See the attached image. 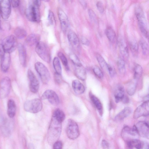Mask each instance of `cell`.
I'll return each mask as SVG.
<instances>
[{"mask_svg": "<svg viewBox=\"0 0 149 149\" xmlns=\"http://www.w3.org/2000/svg\"><path fill=\"white\" fill-rule=\"evenodd\" d=\"M11 12V4L8 0L0 1V14L4 20L8 19L10 17Z\"/></svg>", "mask_w": 149, "mask_h": 149, "instance_id": "obj_12", "label": "cell"}, {"mask_svg": "<svg viewBox=\"0 0 149 149\" xmlns=\"http://www.w3.org/2000/svg\"><path fill=\"white\" fill-rule=\"evenodd\" d=\"M10 2L11 5L14 8H16L19 6L20 1L19 0H11Z\"/></svg>", "mask_w": 149, "mask_h": 149, "instance_id": "obj_49", "label": "cell"}, {"mask_svg": "<svg viewBox=\"0 0 149 149\" xmlns=\"http://www.w3.org/2000/svg\"><path fill=\"white\" fill-rule=\"evenodd\" d=\"M132 110L129 107L125 108L120 112L115 117V120L116 121H120L132 113Z\"/></svg>", "mask_w": 149, "mask_h": 149, "instance_id": "obj_25", "label": "cell"}, {"mask_svg": "<svg viewBox=\"0 0 149 149\" xmlns=\"http://www.w3.org/2000/svg\"><path fill=\"white\" fill-rule=\"evenodd\" d=\"M0 130L2 134L5 136H8L11 133L10 125L7 121L3 122L0 127Z\"/></svg>", "mask_w": 149, "mask_h": 149, "instance_id": "obj_28", "label": "cell"}, {"mask_svg": "<svg viewBox=\"0 0 149 149\" xmlns=\"http://www.w3.org/2000/svg\"><path fill=\"white\" fill-rule=\"evenodd\" d=\"M134 79L137 80L139 79L141 76L143 72L141 66L138 64H136L134 69Z\"/></svg>", "mask_w": 149, "mask_h": 149, "instance_id": "obj_34", "label": "cell"}, {"mask_svg": "<svg viewBox=\"0 0 149 149\" xmlns=\"http://www.w3.org/2000/svg\"><path fill=\"white\" fill-rule=\"evenodd\" d=\"M18 51L20 62L24 67L26 66V54L24 46L19 43L17 45Z\"/></svg>", "mask_w": 149, "mask_h": 149, "instance_id": "obj_18", "label": "cell"}, {"mask_svg": "<svg viewBox=\"0 0 149 149\" xmlns=\"http://www.w3.org/2000/svg\"><path fill=\"white\" fill-rule=\"evenodd\" d=\"M124 103H127L129 102V99L127 96H124L122 100Z\"/></svg>", "mask_w": 149, "mask_h": 149, "instance_id": "obj_54", "label": "cell"}, {"mask_svg": "<svg viewBox=\"0 0 149 149\" xmlns=\"http://www.w3.org/2000/svg\"><path fill=\"white\" fill-rule=\"evenodd\" d=\"M107 69L111 77H112L115 75L116 74V71L114 68L113 66L109 64H107Z\"/></svg>", "mask_w": 149, "mask_h": 149, "instance_id": "obj_45", "label": "cell"}, {"mask_svg": "<svg viewBox=\"0 0 149 149\" xmlns=\"http://www.w3.org/2000/svg\"><path fill=\"white\" fill-rule=\"evenodd\" d=\"M130 47L132 53L135 54L137 53L138 51L139 45L135 40H133L131 42Z\"/></svg>", "mask_w": 149, "mask_h": 149, "instance_id": "obj_38", "label": "cell"}, {"mask_svg": "<svg viewBox=\"0 0 149 149\" xmlns=\"http://www.w3.org/2000/svg\"><path fill=\"white\" fill-rule=\"evenodd\" d=\"M72 86L74 91L77 94H82L85 91V88L83 84L78 80L73 81Z\"/></svg>", "mask_w": 149, "mask_h": 149, "instance_id": "obj_22", "label": "cell"}, {"mask_svg": "<svg viewBox=\"0 0 149 149\" xmlns=\"http://www.w3.org/2000/svg\"><path fill=\"white\" fill-rule=\"evenodd\" d=\"M80 4L84 9H86L87 6V3L85 1L80 0L79 1Z\"/></svg>", "mask_w": 149, "mask_h": 149, "instance_id": "obj_53", "label": "cell"}, {"mask_svg": "<svg viewBox=\"0 0 149 149\" xmlns=\"http://www.w3.org/2000/svg\"><path fill=\"white\" fill-rule=\"evenodd\" d=\"M48 20L49 23L51 25L54 24L55 22V19L54 14L50 10L49 11Z\"/></svg>", "mask_w": 149, "mask_h": 149, "instance_id": "obj_43", "label": "cell"}, {"mask_svg": "<svg viewBox=\"0 0 149 149\" xmlns=\"http://www.w3.org/2000/svg\"><path fill=\"white\" fill-rule=\"evenodd\" d=\"M90 98L92 102L99 111H101L102 109V105L100 101L94 95L91 93L89 94Z\"/></svg>", "mask_w": 149, "mask_h": 149, "instance_id": "obj_30", "label": "cell"}, {"mask_svg": "<svg viewBox=\"0 0 149 149\" xmlns=\"http://www.w3.org/2000/svg\"><path fill=\"white\" fill-rule=\"evenodd\" d=\"M10 53L4 52L1 60V68L2 71L6 72L8 71L10 67Z\"/></svg>", "mask_w": 149, "mask_h": 149, "instance_id": "obj_17", "label": "cell"}, {"mask_svg": "<svg viewBox=\"0 0 149 149\" xmlns=\"http://www.w3.org/2000/svg\"><path fill=\"white\" fill-rule=\"evenodd\" d=\"M81 42L83 44L87 46L88 45L90 44L89 40L84 37H82L81 38Z\"/></svg>", "mask_w": 149, "mask_h": 149, "instance_id": "obj_50", "label": "cell"}, {"mask_svg": "<svg viewBox=\"0 0 149 149\" xmlns=\"http://www.w3.org/2000/svg\"><path fill=\"white\" fill-rule=\"evenodd\" d=\"M4 53V52L2 48L1 44V43L0 44V58H1Z\"/></svg>", "mask_w": 149, "mask_h": 149, "instance_id": "obj_55", "label": "cell"}, {"mask_svg": "<svg viewBox=\"0 0 149 149\" xmlns=\"http://www.w3.org/2000/svg\"><path fill=\"white\" fill-rule=\"evenodd\" d=\"M118 46L120 52L123 57L127 58L129 56V52L127 45L124 40L120 38L118 41Z\"/></svg>", "mask_w": 149, "mask_h": 149, "instance_id": "obj_20", "label": "cell"}, {"mask_svg": "<svg viewBox=\"0 0 149 149\" xmlns=\"http://www.w3.org/2000/svg\"><path fill=\"white\" fill-rule=\"evenodd\" d=\"M125 90L123 87L121 85L118 86L116 89L114 97L116 102H118L121 101L124 96Z\"/></svg>", "mask_w": 149, "mask_h": 149, "instance_id": "obj_26", "label": "cell"}, {"mask_svg": "<svg viewBox=\"0 0 149 149\" xmlns=\"http://www.w3.org/2000/svg\"><path fill=\"white\" fill-rule=\"evenodd\" d=\"M0 23H1V20H0Z\"/></svg>", "mask_w": 149, "mask_h": 149, "instance_id": "obj_56", "label": "cell"}, {"mask_svg": "<svg viewBox=\"0 0 149 149\" xmlns=\"http://www.w3.org/2000/svg\"><path fill=\"white\" fill-rule=\"evenodd\" d=\"M63 144L62 142L59 141H57L53 144V149H62Z\"/></svg>", "mask_w": 149, "mask_h": 149, "instance_id": "obj_47", "label": "cell"}, {"mask_svg": "<svg viewBox=\"0 0 149 149\" xmlns=\"http://www.w3.org/2000/svg\"><path fill=\"white\" fill-rule=\"evenodd\" d=\"M58 56L61 61L63 65L67 68L68 67L67 59L63 53L59 52L58 53Z\"/></svg>", "mask_w": 149, "mask_h": 149, "instance_id": "obj_40", "label": "cell"}, {"mask_svg": "<svg viewBox=\"0 0 149 149\" xmlns=\"http://www.w3.org/2000/svg\"><path fill=\"white\" fill-rule=\"evenodd\" d=\"M42 108V102L41 100L38 98L27 100L24 105V108L25 111L33 113L40 112Z\"/></svg>", "mask_w": 149, "mask_h": 149, "instance_id": "obj_4", "label": "cell"}, {"mask_svg": "<svg viewBox=\"0 0 149 149\" xmlns=\"http://www.w3.org/2000/svg\"><path fill=\"white\" fill-rule=\"evenodd\" d=\"M53 64V67L56 71L55 72L61 74V67L58 58L57 57L54 58Z\"/></svg>", "mask_w": 149, "mask_h": 149, "instance_id": "obj_33", "label": "cell"}, {"mask_svg": "<svg viewBox=\"0 0 149 149\" xmlns=\"http://www.w3.org/2000/svg\"><path fill=\"white\" fill-rule=\"evenodd\" d=\"M68 38L72 46L76 48L79 47V39L76 34L73 31L71 30L69 31L68 33Z\"/></svg>", "mask_w": 149, "mask_h": 149, "instance_id": "obj_19", "label": "cell"}, {"mask_svg": "<svg viewBox=\"0 0 149 149\" xmlns=\"http://www.w3.org/2000/svg\"><path fill=\"white\" fill-rule=\"evenodd\" d=\"M66 133L68 137L72 140L76 139L79 136V132L78 125L72 119L68 120Z\"/></svg>", "mask_w": 149, "mask_h": 149, "instance_id": "obj_7", "label": "cell"}, {"mask_svg": "<svg viewBox=\"0 0 149 149\" xmlns=\"http://www.w3.org/2000/svg\"><path fill=\"white\" fill-rule=\"evenodd\" d=\"M58 15L61 29L63 32H65L69 24L68 18L64 11L61 9L58 10Z\"/></svg>", "mask_w": 149, "mask_h": 149, "instance_id": "obj_16", "label": "cell"}, {"mask_svg": "<svg viewBox=\"0 0 149 149\" xmlns=\"http://www.w3.org/2000/svg\"><path fill=\"white\" fill-rule=\"evenodd\" d=\"M141 47L142 49L143 54L146 55L148 52V46L147 42L143 40H141L140 42Z\"/></svg>", "mask_w": 149, "mask_h": 149, "instance_id": "obj_39", "label": "cell"}, {"mask_svg": "<svg viewBox=\"0 0 149 149\" xmlns=\"http://www.w3.org/2000/svg\"><path fill=\"white\" fill-rule=\"evenodd\" d=\"M40 36L38 34H31L26 38V42L29 46L36 45L40 42Z\"/></svg>", "mask_w": 149, "mask_h": 149, "instance_id": "obj_21", "label": "cell"}, {"mask_svg": "<svg viewBox=\"0 0 149 149\" xmlns=\"http://www.w3.org/2000/svg\"><path fill=\"white\" fill-rule=\"evenodd\" d=\"M54 77V81L56 83L59 84L61 83L62 81V79L61 74L55 72Z\"/></svg>", "mask_w": 149, "mask_h": 149, "instance_id": "obj_48", "label": "cell"}, {"mask_svg": "<svg viewBox=\"0 0 149 149\" xmlns=\"http://www.w3.org/2000/svg\"><path fill=\"white\" fill-rule=\"evenodd\" d=\"M35 50L38 55L44 61L49 63L51 61L50 50L48 46L42 42H40L36 45Z\"/></svg>", "mask_w": 149, "mask_h": 149, "instance_id": "obj_3", "label": "cell"}, {"mask_svg": "<svg viewBox=\"0 0 149 149\" xmlns=\"http://www.w3.org/2000/svg\"><path fill=\"white\" fill-rule=\"evenodd\" d=\"M140 149H149V145L147 142H142V145Z\"/></svg>", "mask_w": 149, "mask_h": 149, "instance_id": "obj_52", "label": "cell"}, {"mask_svg": "<svg viewBox=\"0 0 149 149\" xmlns=\"http://www.w3.org/2000/svg\"><path fill=\"white\" fill-rule=\"evenodd\" d=\"M39 7L35 5L31 1L26 9V16L27 19L31 22H39L40 15Z\"/></svg>", "mask_w": 149, "mask_h": 149, "instance_id": "obj_2", "label": "cell"}, {"mask_svg": "<svg viewBox=\"0 0 149 149\" xmlns=\"http://www.w3.org/2000/svg\"><path fill=\"white\" fill-rule=\"evenodd\" d=\"M16 110V107L15 101L12 99L8 100L7 104V113L10 118H13L15 116Z\"/></svg>", "mask_w": 149, "mask_h": 149, "instance_id": "obj_24", "label": "cell"}, {"mask_svg": "<svg viewBox=\"0 0 149 149\" xmlns=\"http://www.w3.org/2000/svg\"><path fill=\"white\" fill-rule=\"evenodd\" d=\"M96 6L99 12L102 14L104 11V8L102 3L101 1H98L96 3Z\"/></svg>", "mask_w": 149, "mask_h": 149, "instance_id": "obj_46", "label": "cell"}, {"mask_svg": "<svg viewBox=\"0 0 149 149\" xmlns=\"http://www.w3.org/2000/svg\"><path fill=\"white\" fill-rule=\"evenodd\" d=\"M137 80L134 79L130 80L127 84L126 91L130 95H134L137 86Z\"/></svg>", "mask_w": 149, "mask_h": 149, "instance_id": "obj_27", "label": "cell"}, {"mask_svg": "<svg viewBox=\"0 0 149 149\" xmlns=\"http://www.w3.org/2000/svg\"><path fill=\"white\" fill-rule=\"evenodd\" d=\"M135 126L138 135L142 137L149 138V130L148 123L145 121H140Z\"/></svg>", "mask_w": 149, "mask_h": 149, "instance_id": "obj_14", "label": "cell"}, {"mask_svg": "<svg viewBox=\"0 0 149 149\" xmlns=\"http://www.w3.org/2000/svg\"><path fill=\"white\" fill-rule=\"evenodd\" d=\"M52 117L62 123L65 120V116L64 112L60 109L57 108L54 111Z\"/></svg>", "mask_w": 149, "mask_h": 149, "instance_id": "obj_29", "label": "cell"}, {"mask_svg": "<svg viewBox=\"0 0 149 149\" xmlns=\"http://www.w3.org/2000/svg\"><path fill=\"white\" fill-rule=\"evenodd\" d=\"M1 44L4 52L10 54L15 49L18 45L16 37L13 35L6 37Z\"/></svg>", "mask_w": 149, "mask_h": 149, "instance_id": "obj_5", "label": "cell"}, {"mask_svg": "<svg viewBox=\"0 0 149 149\" xmlns=\"http://www.w3.org/2000/svg\"><path fill=\"white\" fill-rule=\"evenodd\" d=\"M106 34L109 40L111 42H114L116 38V33L114 30L111 27H109L107 28Z\"/></svg>", "mask_w": 149, "mask_h": 149, "instance_id": "obj_32", "label": "cell"}, {"mask_svg": "<svg viewBox=\"0 0 149 149\" xmlns=\"http://www.w3.org/2000/svg\"><path fill=\"white\" fill-rule=\"evenodd\" d=\"M15 37L19 39H23L27 35L26 31L23 28L21 27H17L14 30Z\"/></svg>", "mask_w": 149, "mask_h": 149, "instance_id": "obj_31", "label": "cell"}, {"mask_svg": "<svg viewBox=\"0 0 149 149\" xmlns=\"http://www.w3.org/2000/svg\"><path fill=\"white\" fill-rule=\"evenodd\" d=\"M41 98L46 100L54 106L58 105L60 102L59 97L56 93L52 90H47L42 94Z\"/></svg>", "mask_w": 149, "mask_h": 149, "instance_id": "obj_9", "label": "cell"}, {"mask_svg": "<svg viewBox=\"0 0 149 149\" xmlns=\"http://www.w3.org/2000/svg\"><path fill=\"white\" fill-rule=\"evenodd\" d=\"M135 14L140 31L147 29L146 20L143 12L140 7L136 8L135 10Z\"/></svg>", "mask_w": 149, "mask_h": 149, "instance_id": "obj_15", "label": "cell"}, {"mask_svg": "<svg viewBox=\"0 0 149 149\" xmlns=\"http://www.w3.org/2000/svg\"><path fill=\"white\" fill-rule=\"evenodd\" d=\"M35 68L42 82L44 84H47L50 80V75L47 68L42 63L40 62L36 63Z\"/></svg>", "mask_w": 149, "mask_h": 149, "instance_id": "obj_6", "label": "cell"}, {"mask_svg": "<svg viewBox=\"0 0 149 149\" xmlns=\"http://www.w3.org/2000/svg\"><path fill=\"white\" fill-rule=\"evenodd\" d=\"M62 122L52 117L49 127L47 140L50 144L54 143L58 141L61 134Z\"/></svg>", "mask_w": 149, "mask_h": 149, "instance_id": "obj_1", "label": "cell"}, {"mask_svg": "<svg viewBox=\"0 0 149 149\" xmlns=\"http://www.w3.org/2000/svg\"><path fill=\"white\" fill-rule=\"evenodd\" d=\"M69 58L75 66H79L82 65L78 58L74 54H71L69 56Z\"/></svg>", "mask_w": 149, "mask_h": 149, "instance_id": "obj_37", "label": "cell"}, {"mask_svg": "<svg viewBox=\"0 0 149 149\" xmlns=\"http://www.w3.org/2000/svg\"><path fill=\"white\" fill-rule=\"evenodd\" d=\"M88 13L91 20L94 22H96L97 17L94 11L91 9H89L88 10Z\"/></svg>", "mask_w": 149, "mask_h": 149, "instance_id": "obj_44", "label": "cell"}, {"mask_svg": "<svg viewBox=\"0 0 149 149\" xmlns=\"http://www.w3.org/2000/svg\"><path fill=\"white\" fill-rule=\"evenodd\" d=\"M11 87V82L8 77H5L0 81V96L5 97L8 95Z\"/></svg>", "mask_w": 149, "mask_h": 149, "instance_id": "obj_10", "label": "cell"}, {"mask_svg": "<svg viewBox=\"0 0 149 149\" xmlns=\"http://www.w3.org/2000/svg\"><path fill=\"white\" fill-rule=\"evenodd\" d=\"M149 102L146 101L137 107L134 112L133 117L137 119L141 116H146L149 115Z\"/></svg>", "mask_w": 149, "mask_h": 149, "instance_id": "obj_11", "label": "cell"}, {"mask_svg": "<svg viewBox=\"0 0 149 149\" xmlns=\"http://www.w3.org/2000/svg\"><path fill=\"white\" fill-rule=\"evenodd\" d=\"M102 146L103 149H107L109 148V143L105 140H103L102 142Z\"/></svg>", "mask_w": 149, "mask_h": 149, "instance_id": "obj_51", "label": "cell"}, {"mask_svg": "<svg viewBox=\"0 0 149 149\" xmlns=\"http://www.w3.org/2000/svg\"><path fill=\"white\" fill-rule=\"evenodd\" d=\"M27 76L29 81V87L31 91L34 93H37L39 89V83L36 77L30 69L27 71Z\"/></svg>", "mask_w": 149, "mask_h": 149, "instance_id": "obj_13", "label": "cell"}, {"mask_svg": "<svg viewBox=\"0 0 149 149\" xmlns=\"http://www.w3.org/2000/svg\"><path fill=\"white\" fill-rule=\"evenodd\" d=\"M121 136L123 139L125 141L137 139L138 134L135 125L132 128L127 126H125L123 128L121 132Z\"/></svg>", "mask_w": 149, "mask_h": 149, "instance_id": "obj_8", "label": "cell"}, {"mask_svg": "<svg viewBox=\"0 0 149 149\" xmlns=\"http://www.w3.org/2000/svg\"><path fill=\"white\" fill-rule=\"evenodd\" d=\"M93 71L95 74L100 79L103 78V74L102 70L100 68L97 66H94L93 68Z\"/></svg>", "mask_w": 149, "mask_h": 149, "instance_id": "obj_41", "label": "cell"}, {"mask_svg": "<svg viewBox=\"0 0 149 149\" xmlns=\"http://www.w3.org/2000/svg\"><path fill=\"white\" fill-rule=\"evenodd\" d=\"M133 148L136 149H140L142 145V142L137 139H135L130 140Z\"/></svg>", "mask_w": 149, "mask_h": 149, "instance_id": "obj_42", "label": "cell"}, {"mask_svg": "<svg viewBox=\"0 0 149 149\" xmlns=\"http://www.w3.org/2000/svg\"><path fill=\"white\" fill-rule=\"evenodd\" d=\"M118 68L120 73L124 74L125 72V67L124 61L123 58H119L117 63Z\"/></svg>", "mask_w": 149, "mask_h": 149, "instance_id": "obj_35", "label": "cell"}, {"mask_svg": "<svg viewBox=\"0 0 149 149\" xmlns=\"http://www.w3.org/2000/svg\"><path fill=\"white\" fill-rule=\"evenodd\" d=\"M96 57L101 67L103 69H107L108 64L103 57L98 53L96 54Z\"/></svg>", "mask_w": 149, "mask_h": 149, "instance_id": "obj_36", "label": "cell"}, {"mask_svg": "<svg viewBox=\"0 0 149 149\" xmlns=\"http://www.w3.org/2000/svg\"><path fill=\"white\" fill-rule=\"evenodd\" d=\"M74 74L76 77L80 80L84 81L86 78V70L82 65L75 66Z\"/></svg>", "mask_w": 149, "mask_h": 149, "instance_id": "obj_23", "label": "cell"}]
</instances>
